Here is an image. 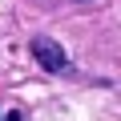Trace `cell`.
Wrapping results in <instances>:
<instances>
[{"label": "cell", "instance_id": "1", "mask_svg": "<svg viewBox=\"0 0 121 121\" xmlns=\"http://www.w3.org/2000/svg\"><path fill=\"white\" fill-rule=\"evenodd\" d=\"M28 52H32V60H36L40 69H48V73H69V56H65V48H60L52 36H32Z\"/></svg>", "mask_w": 121, "mask_h": 121}, {"label": "cell", "instance_id": "2", "mask_svg": "<svg viewBox=\"0 0 121 121\" xmlns=\"http://www.w3.org/2000/svg\"><path fill=\"white\" fill-rule=\"evenodd\" d=\"M0 121H24L20 109H0Z\"/></svg>", "mask_w": 121, "mask_h": 121}]
</instances>
